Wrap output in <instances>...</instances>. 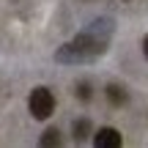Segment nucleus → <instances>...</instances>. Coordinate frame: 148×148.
Here are the masks:
<instances>
[{"instance_id": "nucleus-2", "label": "nucleus", "mask_w": 148, "mask_h": 148, "mask_svg": "<svg viewBox=\"0 0 148 148\" xmlns=\"http://www.w3.org/2000/svg\"><path fill=\"white\" fill-rule=\"evenodd\" d=\"M93 143L99 145V148H118V145H121V132H118V129L104 126V129H99V132H96Z\"/></svg>"}, {"instance_id": "nucleus-4", "label": "nucleus", "mask_w": 148, "mask_h": 148, "mask_svg": "<svg viewBox=\"0 0 148 148\" xmlns=\"http://www.w3.org/2000/svg\"><path fill=\"white\" fill-rule=\"evenodd\" d=\"M88 132H90V121H88V118L74 121V137H77V140H85V137H88Z\"/></svg>"}, {"instance_id": "nucleus-6", "label": "nucleus", "mask_w": 148, "mask_h": 148, "mask_svg": "<svg viewBox=\"0 0 148 148\" xmlns=\"http://www.w3.org/2000/svg\"><path fill=\"white\" fill-rule=\"evenodd\" d=\"M77 96L79 99H90V88L88 85H77Z\"/></svg>"}, {"instance_id": "nucleus-5", "label": "nucleus", "mask_w": 148, "mask_h": 148, "mask_svg": "<svg viewBox=\"0 0 148 148\" xmlns=\"http://www.w3.org/2000/svg\"><path fill=\"white\" fill-rule=\"evenodd\" d=\"M41 145H60V132L58 129H47L41 137Z\"/></svg>"}, {"instance_id": "nucleus-1", "label": "nucleus", "mask_w": 148, "mask_h": 148, "mask_svg": "<svg viewBox=\"0 0 148 148\" xmlns=\"http://www.w3.org/2000/svg\"><path fill=\"white\" fill-rule=\"evenodd\" d=\"M27 107H30V115L33 118L44 121V118H49L55 112V96L49 93L47 88H36L30 93V99H27Z\"/></svg>"}, {"instance_id": "nucleus-3", "label": "nucleus", "mask_w": 148, "mask_h": 148, "mask_svg": "<svg viewBox=\"0 0 148 148\" xmlns=\"http://www.w3.org/2000/svg\"><path fill=\"white\" fill-rule=\"evenodd\" d=\"M107 99H110L112 104H126V90L118 88V85H110V88H107Z\"/></svg>"}, {"instance_id": "nucleus-7", "label": "nucleus", "mask_w": 148, "mask_h": 148, "mask_svg": "<svg viewBox=\"0 0 148 148\" xmlns=\"http://www.w3.org/2000/svg\"><path fill=\"white\" fill-rule=\"evenodd\" d=\"M143 52H145V58H148V36L143 38Z\"/></svg>"}]
</instances>
